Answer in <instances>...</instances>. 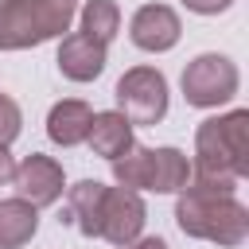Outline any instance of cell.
Here are the masks:
<instances>
[{
	"label": "cell",
	"mask_w": 249,
	"mask_h": 249,
	"mask_svg": "<svg viewBox=\"0 0 249 249\" xmlns=\"http://www.w3.org/2000/svg\"><path fill=\"white\" fill-rule=\"evenodd\" d=\"M86 140H89V148L101 156V160H121L136 140H132V121L124 117V113H117V109H109V113H93V124H89V132H86Z\"/></svg>",
	"instance_id": "11"
},
{
	"label": "cell",
	"mask_w": 249,
	"mask_h": 249,
	"mask_svg": "<svg viewBox=\"0 0 249 249\" xmlns=\"http://www.w3.org/2000/svg\"><path fill=\"white\" fill-rule=\"evenodd\" d=\"M175 222L187 237H202L214 245H241L249 237V210L233 195H206V191H183L175 202Z\"/></svg>",
	"instance_id": "2"
},
{
	"label": "cell",
	"mask_w": 249,
	"mask_h": 249,
	"mask_svg": "<svg viewBox=\"0 0 249 249\" xmlns=\"http://www.w3.org/2000/svg\"><path fill=\"white\" fill-rule=\"evenodd\" d=\"M249 175V109L206 117L195 132V163L183 191L233 195Z\"/></svg>",
	"instance_id": "1"
},
{
	"label": "cell",
	"mask_w": 249,
	"mask_h": 249,
	"mask_svg": "<svg viewBox=\"0 0 249 249\" xmlns=\"http://www.w3.org/2000/svg\"><path fill=\"white\" fill-rule=\"evenodd\" d=\"M89 124H93V109H89L86 101H78V97L54 101L51 113H47V136H51L54 144H62V148L82 144L86 132H89Z\"/></svg>",
	"instance_id": "12"
},
{
	"label": "cell",
	"mask_w": 249,
	"mask_h": 249,
	"mask_svg": "<svg viewBox=\"0 0 249 249\" xmlns=\"http://www.w3.org/2000/svg\"><path fill=\"white\" fill-rule=\"evenodd\" d=\"M113 175L128 191H156L175 195L191 179V160L179 148H128L121 160H113Z\"/></svg>",
	"instance_id": "4"
},
{
	"label": "cell",
	"mask_w": 249,
	"mask_h": 249,
	"mask_svg": "<svg viewBox=\"0 0 249 249\" xmlns=\"http://www.w3.org/2000/svg\"><path fill=\"white\" fill-rule=\"evenodd\" d=\"M117 27H121V8H117V0H86V8H82V31H86V35L109 43V39L117 35Z\"/></svg>",
	"instance_id": "15"
},
{
	"label": "cell",
	"mask_w": 249,
	"mask_h": 249,
	"mask_svg": "<svg viewBox=\"0 0 249 249\" xmlns=\"http://www.w3.org/2000/svg\"><path fill=\"white\" fill-rule=\"evenodd\" d=\"M105 183L97 179H82L66 191V206H70V222L86 233V237H97L101 233V206H105Z\"/></svg>",
	"instance_id": "13"
},
{
	"label": "cell",
	"mask_w": 249,
	"mask_h": 249,
	"mask_svg": "<svg viewBox=\"0 0 249 249\" xmlns=\"http://www.w3.org/2000/svg\"><path fill=\"white\" fill-rule=\"evenodd\" d=\"M39 230V206L27 198H0V249H19Z\"/></svg>",
	"instance_id": "14"
},
{
	"label": "cell",
	"mask_w": 249,
	"mask_h": 249,
	"mask_svg": "<svg viewBox=\"0 0 249 249\" xmlns=\"http://www.w3.org/2000/svg\"><path fill=\"white\" fill-rule=\"evenodd\" d=\"M144 222H148V210H144L140 191H128V187H121V183L105 191V206H101V233H97V237H105L109 245L124 249L128 241H136V237H140Z\"/></svg>",
	"instance_id": "7"
},
{
	"label": "cell",
	"mask_w": 249,
	"mask_h": 249,
	"mask_svg": "<svg viewBox=\"0 0 249 249\" xmlns=\"http://www.w3.org/2000/svg\"><path fill=\"white\" fill-rule=\"evenodd\" d=\"M19 128H23L19 105H16L8 93H0V144H12V140L19 136Z\"/></svg>",
	"instance_id": "16"
},
{
	"label": "cell",
	"mask_w": 249,
	"mask_h": 249,
	"mask_svg": "<svg viewBox=\"0 0 249 249\" xmlns=\"http://www.w3.org/2000/svg\"><path fill=\"white\" fill-rule=\"evenodd\" d=\"M113 97L117 113H124L132 124H160L167 113V78L156 66H132L121 74Z\"/></svg>",
	"instance_id": "5"
},
{
	"label": "cell",
	"mask_w": 249,
	"mask_h": 249,
	"mask_svg": "<svg viewBox=\"0 0 249 249\" xmlns=\"http://www.w3.org/2000/svg\"><path fill=\"white\" fill-rule=\"evenodd\" d=\"M128 35H132V43L140 51L160 54V51H171L179 43L183 23H179L175 8H167V4H144V8H136L132 23H128Z\"/></svg>",
	"instance_id": "9"
},
{
	"label": "cell",
	"mask_w": 249,
	"mask_h": 249,
	"mask_svg": "<svg viewBox=\"0 0 249 249\" xmlns=\"http://www.w3.org/2000/svg\"><path fill=\"white\" fill-rule=\"evenodd\" d=\"M237 93V66L226 54H198L183 70V97L195 109H218Z\"/></svg>",
	"instance_id": "6"
},
{
	"label": "cell",
	"mask_w": 249,
	"mask_h": 249,
	"mask_svg": "<svg viewBox=\"0 0 249 249\" xmlns=\"http://www.w3.org/2000/svg\"><path fill=\"white\" fill-rule=\"evenodd\" d=\"M78 12V0H0V51H27L58 39Z\"/></svg>",
	"instance_id": "3"
},
{
	"label": "cell",
	"mask_w": 249,
	"mask_h": 249,
	"mask_svg": "<svg viewBox=\"0 0 249 249\" xmlns=\"http://www.w3.org/2000/svg\"><path fill=\"white\" fill-rule=\"evenodd\" d=\"M12 171H16V160H12L8 144H0V187H4V183H12Z\"/></svg>",
	"instance_id": "18"
},
{
	"label": "cell",
	"mask_w": 249,
	"mask_h": 249,
	"mask_svg": "<svg viewBox=\"0 0 249 249\" xmlns=\"http://www.w3.org/2000/svg\"><path fill=\"white\" fill-rule=\"evenodd\" d=\"M191 12H198V16H218V12H226L233 0H183Z\"/></svg>",
	"instance_id": "17"
},
{
	"label": "cell",
	"mask_w": 249,
	"mask_h": 249,
	"mask_svg": "<svg viewBox=\"0 0 249 249\" xmlns=\"http://www.w3.org/2000/svg\"><path fill=\"white\" fill-rule=\"evenodd\" d=\"M12 183H16L19 198H27L31 206H51V202H58V198H62V187H66L62 163L51 160V156H43V152L23 156V160L16 163V171H12Z\"/></svg>",
	"instance_id": "8"
},
{
	"label": "cell",
	"mask_w": 249,
	"mask_h": 249,
	"mask_svg": "<svg viewBox=\"0 0 249 249\" xmlns=\"http://www.w3.org/2000/svg\"><path fill=\"white\" fill-rule=\"evenodd\" d=\"M124 249H167V241H163V237H136V241H128Z\"/></svg>",
	"instance_id": "19"
},
{
	"label": "cell",
	"mask_w": 249,
	"mask_h": 249,
	"mask_svg": "<svg viewBox=\"0 0 249 249\" xmlns=\"http://www.w3.org/2000/svg\"><path fill=\"white\" fill-rule=\"evenodd\" d=\"M105 47L109 43H101V39H93L86 31L62 35V47H58V70H62V78H70V82H93L105 70V58H109Z\"/></svg>",
	"instance_id": "10"
}]
</instances>
